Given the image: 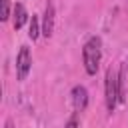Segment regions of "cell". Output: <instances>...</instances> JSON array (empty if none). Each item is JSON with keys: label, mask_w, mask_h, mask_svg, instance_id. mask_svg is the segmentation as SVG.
<instances>
[{"label": "cell", "mask_w": 128, "mask_h": 128, "mask_svg": "<svg viewBox=\"0 0 128 128\" xmlns=\"http://www.w3.org/2000/svg\"><path fill=\"white\" fill-rule=\"evenodd\" d=\"M102 62V40L98 36H92L82 46V64L88 76H94Z\"/></svg>", "instance_id": "6da1fadb"}, {"label": "cell", "mask_w": 128, "mask_h": 128, "mask_svg": "<svg viewBox=\"0 0 128 128\" xmlns=\"http://www.w3.org/2000/svg\"><path fill=\"white\" fill-rule=\"evenodd\" d=\"M104 102H106V110L112 114L116 110V104L120 102V88H118V70L116 68H108L106 76H104Z\"/></svg>", "instance_id": "7a4b0ae2"}, {"label": "cell", "mask_w": 128, "mask_h": 128, "mask_svg": "<svg viewBox=\"0 0 128 128\" xmlns=\"http://www.w3.org/2000/svg\"><path fill=\"white\" fill-rule=\"evenodd\" d=\"M32 70V54L28 46H20L18 54H16V78L18 80H26V76Z\"/></svg>", "instance_id": "3957f363"}, {"label": "cell", "mask_w": 128, "mask_h": 128, "mask_svg": "<svg viewBox=\"0 0 128 128\" xmlns=\"http://www.w3.org/2000/svg\"><path fill=\"white\" fill-rule=\"evenodd\" d=\"M70 98H72V106H74L76 112H84V110L88 108V100H90V96H88V90H86L82 84L72 86V90H70Z\"/></svg>", "instance_id": "277c9868"}, {"label": "cell", "mask_w": 128, "mask_h": 128, "mask_svg": "<svg viewBox=\"0 0 128 128\" xmlns=\"http://www.w3.org/2000/svg\"><path fill=\"white\" fill-rule=\"evenodd\" d=\"M54 14H56L54 4H52V0H48L44 14H42V36H46V38H50L54 32Z\"/></svg>", "instance_id": "5b68a950"}, {"label": "cell", "mask_w": 128, "mask_h": 128, "mask_svg": "<svg viewBox=\"0 0 128 128\" xmlns=\"http://www.w3.org/2000/svg\"><path fill=\"white\" fill-rule=\"evenodd\" d=\"M26 22H30L28 12H26V8H24L22 2H16L14 8H12V26H14V30H20Z\"/></svg>", "instance_id": "8992f818"}, {"label": "cell", "mask_w": 128, "mask_h": 128, "mask_svg": "<svg viewBox=\"0 0 128 128\" xmlns=\"http://www.w3.org/2000/svg\"><path fill=\"white\" fill-rule=\"evenodd\" d=\"M40 34H42V24H40L38 16H36V14H32V18H30V22H28V38L36 40Z\"/></svg>", "instance_id": "52a82bcc"}, {"label": "cell", "mask_w": 128, "mask_h": 128, "mask_svg": "<svg viewBox=\"0 0 128 128\" xmlns=\"http://www.w3.org/2000/svg\"><path fill=\"white\" fill-rule=\"evenodd\" d=\"M10 8H14V6H10V0H0V20L2 22H6L10 18Z\"/></svg>", "instance_id": "ba28073f"}, {"label": "cell", "mask_w": 128, "mask_h": 128, "mask_svg": "<svg viewBox=\"0 0 128 128\" xmlns=\"http://www.w3.org/2000/svg\"><path fill=\"white\" fill-rule=\"evenodd\" d=\"M64 128H80L78 118H76V116H70V118H68V122L64 124Z\"/></svg>", "instance_id": "9c48e42d"}, {"label": "cell", "mask_w": 128, "mask_h": 128, "mask_svg": "<svg viewBox=\"0 0 128 128\" xmlns=\"http://www.w3.org/2000/svg\"><path fill=\"white\" fill-rule=\"evenodd\" d=\"M4 128H14V124H12V120H10V118L4 122Z\"/></svg>", "instance_id": "30bf717a"}]
</instances>
